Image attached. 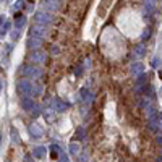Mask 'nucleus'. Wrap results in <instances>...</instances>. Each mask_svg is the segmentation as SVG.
Masks as SVG:
<instances>
[{"mask_svg":"<svg viewBox=\"0 0 162 162\" xmlns=\"http://www.w3.org/2000/svg\"><path fill=\"white\" fill-rule=\"evenodd\" d=\"M157 162H162V157H159V159H157Z\"/></svg>","mask_w":162,"mask_h":162,"instance_id":"obj_8","label":"nucleus"},{"mask_svg":"<svg viewBox=\"0 0 162 162\" xmlns=\"http://www.w3.org/2000/svg\"><path fill=\"white\" fill-rule=\"evenodd\" d=\"M29 130H31V135H34V136H42V130H41L37 125H33Z\"/></svg>","mask_w":162,"mask_h":162,"instance_id":"obj_1","label":"nucleus"},{"mask_svg":"<svg viewBox=\"0 0 162 162\" xmlns=\"http://www.w3.org/2000/svg\"><path fill=\"white\" fill-rule=\"evenodd\" d=\"M78 151H80V144L71 143V144H70V153H71V154H78Z\"/></svg>","mask_w":162,"mask_h":162,"instance_id":"obj_3","label":"nucleus"},{"mask_svg":"<svg viewBox=\"0 0 162 162\" xmlns=\"http://www.w3.org/2000/svg\"><path fill=\"white\" fill-rule=\"evenodd\" d=\"M76 136H78V139H83V138H84V130H83V128H78Z\"/></svg>","mask_w":162,"mask_h":162,"instance_id":"obj_4","label":"nucleus"},{"mask_svg":"<svg viewBox=\"0 0 162 162\" xmlns=\"http://www.w3.org/2000/svg\"><path fill=\"white\" fill-rule=\"evenodd\" d=\"M44 153H46V149H44V147H36V149H34V156L36 157H44Z\"/></svg>","mask_w":162,"mask_h":162,"instance_id":"obj_2","label":"nucleus"},{"mask_svg":"<svg viewBox=\"0 0 162 162\" xmlns=\"http://www.w3.org/2000/svg\"><path fill=\"white\" fill-rule=\"evenodd\" d=\"M156 141H157V144H159V146H162V135H157Z\"/></svg>","mask_w":162,"mask_h":162,"instance_id":"obj_5","label":"nucleus"},{"mask_svg":"<svg viewBox=\"0 0 162 162\" xmlns=\"http://www.w3.org/2000/svg\"><path fill=\"white\" fill-rule=\"evenodd\" d=\"M157 120H159V123H157V125H159V128H162V113L157 117Z\"/></svg>","mask_w":162,"mask_h":162,"instance_id":"obj_6","label":"nucleus"},{"mask_svg":"<svg viewBox=\"0 0 162 162\" xmlns=\"http://www.w3.org/2000/svg\"><path fill=\"white\" fill-rule=\"evenodd\" d=\"M12 133H13V138H15V141H20V139H18V133H16V131H15V130H13V131H12Z\"/></svg>","mask_w":162,"mask_h":162,"instance_id":"obj_7","label":"nucleus"}]
</instances>
